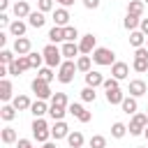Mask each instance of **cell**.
Instances as JSON below:
<instances>
[{"label": "cell", "instance_id": "obj_1", "mask_svg": "<svg viewBox=\"0 0 148 148\" xmlns=\"http://www.w3.org/2000/svg\"><path fill=\"white\" fill-rule=\"evenodd\" d=\"M42 53H44V62H46V67L53 69V67H60V65H62V51H60L56 44H46Z\"/></svg>", "mask_w": 148, "mask_h": 148}, {"label": "cell", "instance_id": "obj_2", "mask_svg": "<svg viewBox=\"0 0 148 148\" xmlns=\"http://www.w3.org/2000/svg\"><path fill=\"white\" fill-rule=\"evenodd\" d=\"M92 62H97V65H102V67H111L113 62H116V53L111 51V49H106V46H97L95 51H92Z\"/></svg>", "mask_w": 148, "mask_h": 148}, {"label": "cell", "instance_id": "obj_3", "mask_svg": "<svg viewBox=\"0 0 148 148\" xmlns=\"http://www.w3.org/2000/svg\"><path fill=\"white\" fill-rule=\"evenodd\" d=\"M146 127H148V113H134L130 125H127V132L132 136H139V134H143Z\"/></svg>", "mask_w": 148, "mask_h": 148}, {"label": "cell", "instance_id": "obj_4", "mask_svg": "<svg viewBox=\"0 0 148 148\" xmlns=\"http://www.w3.org/2000/svg\"><path fill=\"white\" fill-rule=\"evenodd\" d=\"M32 136L39 141V143H46L49 136H51V130H49V123L44 118H35L32 120Z\"/></svg>", "mask_w": 148, "mask_h": 148}, {"label": "cell", "instance_id": "obj_5", "mask_svg": "<svg viewBox=\"0 0 148 148\" xmlns=\"http://www.w3.org/2000/svg\"><path fill=\"white\" fill-rule=\"evenodd\" d=\"M76 72H79V69H76V62H74V60H65V62L58 67V81H60V83H72Z\"/></svg>", "mask_w": 148, "mask_h": 148}, {"label": "cell", "instance_id": "obj_6", "mask_svg": "<svg viewBox=\"0 0 148 148\" xmlns=\"http://www.w3.org/2000/svg\"><path fill=\"white\" fill-rule=\"evenodd\" d=\"M30 88H32V92L37 95V99H49V97H53V92H51L49 83H46L44 79H39V76H35V79H32Z\"/></svg>", "mask_w": 148, "mask_h": 148}, {"label": "cell", "instance_id": "obj_7", "mask_svg": "<svg viewBox=\"0 0 148 148\" xmlns=\"http://www.w3.org/2000/svg\"><path fill=\"white\" fill-rule=\"evenodd\" d=\"M67 113H72L76 120H81V123H90L92 120V113L83 106V104H79V102H72L69 106H67Z\"/></svg>", "mask_w": 148, "mask_h": 148}, {"label": "cell", "instance_id": "obj_8", "mask_svg": "<svg viewBox=\"0 0 148 148\" xmlns=\"http://www.w3.org/2000/svg\"><path fill=\"white\" fill-rule=\"evenodd\" d=\"M95 44H97V37H95L92 32L83 35V37H81V42H79V51H81V56H92V51L97 49Z\"/></svg>", "mask_w": 148, "mask_h": 148}, {"label": "cell", "instance_id": "obj_9", "mask_svg": "<svg viewBox=\"0 0 148 148\" xmlns=\"http://www.w3.org/2000/svg\"><path fill=\"white\" fill-rule=\"evenodd\" d=\"M7 69H9V74H12V76L23 74L25 69H30V60H28V56H16V60H14L12 65H7Z\"/></svg>", "mask_w": 148, "mask_h": 148}, {"label": "cell", "instance_id": "obj_10", "mask_svg": "<svg viewBox=\"0 0 148 148\" xmlns=\"http://www.w3.org/2000/svg\"><path fill=\"white\" fill-rule=\"evenodd\" d=\"M51 136L58 141V139H67L69 136V125L65 123V120H56L53 123V127H51Z\"/></svg>", "mask_w": 148, "mask_h": 148}, {"label": "cell", "instance_id": "obj_11", "mask_svg": "<svg viewBox=\"0 0 148 148\" xmlns=\"http://www.w3.org/2000/svg\"><path fill=\"white\" fill-rule=\"evenodd\" d=\"M53 25H58V28H67L69 25V12L65 7L53 9Z\"/></svg>", "mask_w": 148, "mask_h": 148}, {"label": "cell", "instance_id": "obj_12", "mask_svg": "<svg viewBox=\"0 0 148 148\" xmlns=\"http://www.w3.org/2000/svg\"><path fill=\"white\" fill-rule=\"evenodd\" d=\"M60 51H62V58H67V60H74V58L81 53L76 42H65V44L60 46Z\"/></svg>", "mask_w": 148, "mask_h": 148}, {"label": "cell", "instance_id": "obj_13", "mask_svg": "<svg viewBox=\"0 0 148 148\" xmlns=\"http://www.w3.org/2000/svg\"><path fill=\"white\" fill-rule=\"evenodd\" d=\"M127 74H130L127 62H113V65H111V76H113V79L123 81V79H127Z\"/></svg>", "mask_w": 148, "mask_h": 148}, {"label": "cell", "instance_id": "obj_14", "mask_svg": "<svg viewBox=\"0 0 148 148\" xmlns=\"http://www.w3.org/2000/svg\"><path fill=\"white\" fill-rule=\"evenodd\" d=\"M14 53H16V56H28V53H30V39H28V37L14 39Z\"/></svg>", "mask_w": 148, "mask_h": 148}, {"label": "cell", "instance_id": "obj_15", "mask_svg": "<svg viewBox=\"0 0 148 148\" xmlns=\"http://www.w3.org/2000/svg\"><path fill=\"white\" fill-rule=\"evenodd\" d=\"M83 76H86V86H90V88H97V86L104 83V76H102V72H97V69H90V72L83 74Z\"/></svg>", "mask_w": 148, "mask_h": 148}, {"label": "cell", "instance_id": "obj_16", "mask_svg": "<svg viewBox=\"0 0 148 148\" xmlns=\"http://www.w3.org/2000/svg\"><path fill=\"white\" fill-rule=\"evenodd\" d=\"M127 92H130L132 97H141V95L146 92V81H141V79H132V81H130Z\"/></svg>", "mask_w": 148, "mask_h": 148}, {"label": "cell", "instance_id": "obj_17", "mask_svg": "<svg viewBox=\"0 0 148 148\" xmlns=\"http://www.w3.org/2000/svg\"><path fill=\"white\" fill-rule=\"evenodd\" d=\"M44 23H46V16H44V12H30V16H28V25H32V28H44Z\"/></svg>", "mask_w": 148, "mask_h": 148}, {"label": "cell", "instance_id": "obj_18", "mask_svg": "<svg viewBox=\"0 0 148 148\" xmlns=\"http://www.w3.org/2000/svg\"><path fill=\"white\" fill-rule=\"evenodd\" d=\"M25 30H28V25H25L21 18H16V21L9 23V35H14L16 39H18V37H25Z\"/></svg>", "mask_w": 148, "mask_h": 148}, {"label": "cell", "instance_id": "obj_19", "mask_svg": "<svg viewBox=\"0 0 148 148\" xmlns=\"http://www.w3.org/2000/svg\"><path fill=\"white\" fill-rule=\"evenodd\" d=\"M120 109L127 113V116H134V113H139V104H136V97H125L123 99V104H120Z\"/></svg>", "mask_w": 148, "mask_h": 148}, {"label": "cell", "instance_id": "obj_20", "mask_svg": "<svg viewBox=\"0 0 148 148\" xmlns=\"http://www.w3.org/2000/svg\"><path fill=\"white\" fill-rule=\"evenodd\" d=\"M30 113H32L35 118H44V113H49V106H46V102H44V99H37V102H32V106H30Z\"/></svg>", "mask_w": 148, "mask_h": 148}, {"label": "cell", "instance_id": "obj_21", "mask_svg": "<svg viewBox=\"0 0 148 148\" xmlns=\"http://www.w3.org/2000/svg\"><path fill=\"white\" fill-rule=\"evenodd\" d=\"M14 14H16V18H28L30 16V5L25 0H18L14 5Z\"/></svg>", "mask_w": 148, "mask_h": 148}, {"label": "cell", "instance_id": "obj_22", "mask_svg": "<svg viewBox=\"0 0 148 148\" xmlns=\"http://www.w3.org/2000/svg\"><path fill=\"white\" fill-rule=\"evenodd\" d=\"M123 25H125V30L134 32V30H139V25H141V18H139V16H134V14H127V16L123 18Z\"/></svg>", "mask_w": 148, "mask_h": 148}, {"label": "cell", "instance_id": "obj_23", "mask_svg": "<svg viewBox=\"0 0 148 148\" xmlns=\"http://www.w3.org/2000/svg\"><path fill=\"white\" fill-rule=\"evenodd\" d=\"M146 35L141 32V30H134V32H130V44L134 46V49H141V46H146Z\"/></svg>", "mask_w": 148, "mask_h": 148}, {"label": "cell", "instance_id": "obj_24", "mask_svg": "<svg viewBox=\"0 0 148 148\" xmlns=\"http://www.w3.org/2000/svg\"><path fill=\"white\" fill-rule=\"evenodd\" d=\"M0 99H2V102L14 99V97H12V83H9V79H0Z\"/></svg>", "mask_w": 148, "mask_h": 148}, {"label": "cell", "instance_id": "obj_25", "mask_svg": "<svg viewBox=\"0 0 148 148\" xmlns=\"http://www.w3.org/2000/svg\"><path fill=\"white\" fill-rule=\"evenodd\" d=\"M12 104H14V109H16V111H25V109H30V106H32V102L28 99V95H16V97L12 99Z\"/></svg>", "mask_w": 148, "mask_h": 148}, {"label": "cell", "instance_id": "obj_26", "mask_svg": "<svg viewBox=\"0 0 148 148\" xmlns=\"http://www.w3.org/2000/svg\"><path fill=\"white\" fill-rule=\"evenodd\" d=\"M143 0H130L127 2V14H134V16H139L141 18V14H143Z\"/></svg>", "mask_w": 148, "mask_h": 148}, {"label": "cell", "instance_id": "obj_27", "mask_svg": "<svg viewBox=\"0 0 148 148\" xmlns=\"http://www.w3.org/2000/svg\"><path fill=\"white\" fill-rule=\"evenodd\" d=\"M49 42H51V44L65 42V28H58V25H53V28L49 30Z\"/></svg>", "mask_w": 148, "mask_h": 148}, {"label": "cell", "instance_id": "obj_28", "mask_svg": "<svg viewBox=\"0 0 148 148\" xmlns=\"http://www.w3.org/2000/svg\"><path fill=\"white\" fill-rule=\"evenodd\" d=\"M90 65H92V58H90V56H79V58H76V69H79V72L88 74V72L92 69Z\"/></svg>", "mask_w": 148, "mask_h": 148}, {"label": "cell", "instance_id": "obj_29", "mask_svg": "<svg viewBox=\"0 0 148 148\" xmlns=\"http://www.w3.org/2000/svg\"><path fill=\"white\" fill-rule=\"evenodd\" d=\"M0 118L7 120V123H12V120L16 118V109H14V104H2V106H0Z\"/></svg>", "mask_w": 148, "mask_h": 148}, {"label": "cell", "instance_id": "obj_30", "mask_svg": "<svg viewBox=\"0 0 148 148\" xmlns=\"http://www.w3.org/2000/svg\"><path fill=\"white\" fill-rule=\"evenodd\" d=\"M0 139H2V143H14V141H18V136H16V130L14 127H2V132H0Z\"/></svg>", "mask_w": 148, "mask_h": 148}, {"label": "cell", "instance_id": "obj_31", "mask_svg": "<svg viewBox=\"0 0 148 148\" xmlns=\"http://www.w3.org/2000/svg\"><path fill=\"white\" fill-rule=\"evenodd\" d=\"M67 143H69V148H83V134H81L79 130L69 132V136H67Z\"/></svg>", "mask_w": 148, "mask_h": 148}, {"label": "cell", "instance_id": "obj_32", "mask_svg": "<svg viewBox=\"0 0 148 148\" xmlns=\"http://www.w3.org/2000/svg\"><path fill=\"white\" fill-rule=\"evenodd\" d=\"M125 134H127V125L120 123V120H116V123L111 125V136H113V139H123Z\"/></svg>", "mask_w": 148, "mask_h": 148}, {"label": "cell", "instance_id": "obj_33", "mask_svg": "<svg viewBox=\"0 0 148 148\" xmlns=\"http://www.w3.org/2000/svg\"><path fill=\"white\" fill-rule=\"evenodd\" d=\"M123 99H125V95H123L120 88L118 90H106V102L109 104H123Z\"/></svg>", "mask_w": 148, "mask_h": 148}, {"label": "cell", "instance_id": "obj_34", "mask_svg": "<svg viewBox=\"0 0 148 148\" xmlns=\"http://www.w3.org/2000/svg\"><path fill=\"white\" fill-rule=\"evenodd\" d=\"M65 113H67V109H65V106H58V104H51V106H49V116H51L53 120H62V118H65Z\"/></svg>", "mask_w": 148, "mask_h": 148}, {"label": "cell", "instance_id": "obj_35", "mask_svg": "<svg viewBox=\"0 0 148 148\" xmlns=\"http://www.w3.org/2000/svg\"><path fill=\"white\" fill-rule=\"evenodd\" d=\"M28 60H30V67L37 69V67H42V62H44V53H35V51H30V53H28Z\"/></svg>", "mask_w": 148, "mask_h": 148}, {"label": "cell", "instance_id": "obj_36", "mask_svg": "<svg viewBox=\"0 0 148 148\" xmlns=\"http://www.w3.org/2000/svg\"><path fill=\"white\" fill-rule=\"evenodd\" d=\"M88 148H106V139L102 134H92L88 141Z\"/></svg>", "mask_w": 148, "mask_h": 148}, {"label": "cell", "instance_id": "obj_37", "mask_svg": "<svg viewBox=\"0 0 148 148\" xmlns=\"http://www.w3.org/2000/svg\"><path fill=\"white\" fill-rule=\"evenodd\" d=\"M81 99H83V102H95V99H97V92H95V88L86 86V88L81 90Z\"/></svg>", "mask_w": 148, "mask_h": 148}, {"label": "cell", "instance_id": "obj_38", "mask_svg": "<svg viewBox=\"0 0 148 148\" xmlns=\"http://www.w3.org/2000/svg\"><path fill=\"white\" fill-rule=\"evenodd\" d=\"M51 104H58V106H69V102H67V95L65 92H53V97H51Z\"/></svg>", "mask_w": 148, "mask_h": 148}, {"label": "cell", "instance_id": "obj_39", "mask_svg": "<svg viewBox=\"0 0 148 148\" xmlns=\"http://www.w3.org/2000/svg\"><path fill=\"white\" fill-rule=\"evenodd\" d=\"M132 69L134 72H148V58H134Z\"/></svg>", "mask_w": 148, "mask_h": 148}, {"label": "cell", "instance_id": "obj_40", "mask_svg": "<svg viewBox=\"0 0 148 148\" xmlns=\"http://www.w3.org/2000/svg\"><path fill=\"white\" fill-rule=\"evenodd\" d=\"M14 60H16V56H14L9 49H2V51H0V62H2V65H12Z\"/></svg>", "mask_w": 148, "mask_h": 148}, {"label": "cell", "instance_id": "obj_41", "mask_svg": "<svg viewBox=\"0 0 148 148\" xmlns=\"http://www.w3.org/2000/svg\"><path fill=\"white\" fill-rule=\"evenodd\" d=\"M79 39V30L74 25H67L65 28V42H76Z\"/></svg>", "mask_w": 148, "mask_h": 148}, {"label": "cell", "instance_id": "obj_42", "mask_svg": "<svg viewBox=\"0 0 148 148\" xmlns=\"http://www.w3.org/2000/svg\"><path fill=\"white\" fill-rule=\"evenodd\" d=\"M37 76H39V79H44V81H46V83H51V81H53V76H56V74H53V72H51V67H44V69H39V72H37Z\"/></svg>", "mask_w": 148, "mask_h": 148}, {"label": "cell", "instance_id": "obj_43", "mask_svg": "<svg viewBox=\"0 0 148 148\" xmlns=\"http://www.w3.org/2000/svg\"><path fill=\"white\" fill-rule=\"evenodd\" d=\"M102 88H104V90H118L120 86H118V79H113V76H111V79H104Z\"/></svg>", "mask_w": 148, "mask_h": 148}, {"label": "cell", "instance_id": "obj_44", "mask_svg": "<svg viewBox=\"0 0 148 148\" xmlns=\"http://www.w3.org/2000/svg\"><path fill=\"white\" fill-rule=\"evenodd\" d=\"M37 7H39V12H51L53 9V0H37Z\"/></svg>", "mask_w": 148, "mask_h": 148}, {"label": "cell", "instance_id": "obj_45", "mask_svg": "<svg viewBox=\"0 0 148 148\" xmlns=\"http://www.w3.org/2000/svg\"><path fill=\"white\" fill-rule=\"evenodd\" d=\"M99 2H102V0H83V7H86V9H97Z\"/></svg>", "mask_w": 148, "mask_h": 148}, {"label": "cell", "instance_id": "obj_46", "mask_svg": "<svg viewBox=\"0 0 148 148\" xmlns=\"http://www.w3.org/2000/svg\"><path fill=\"white\" fill-rule=\"evenodd\" d=\"M16 146H18V148H35L30 139H18V141H16Z\"/></svg>", "mask_w": 148, "mask_h": 148}, {"label": "cell", "instance_id": "obj_47", "mask_svg": "<svg viewBox=\"0 0 148 148\" xmlns=\"http://www.w3.org/2000/svg\"><path fill=\"white\" fill-rule=\"evenodd\" d=\"M134 58H148V49H146V46L136 49V51H134Z\"/></svg>", "mask_w": 148, "mask_h": 148}, {"label": "cell", "instance_id": "obj_48", "mask_svg": "<svg viewBox=\"0 0 148 148\" xmlns=\"http://www.w3.org/2000/svg\"><path fill=\"white\" fill-rule=\"evenodd\" d=\"M139 30H141V32L148 37V18H141V25H139Z\"/></svg>", "mask_w": 148, "mask_h": 148}, {"label": "cell", "instance_id": "obj_49", "mask_svg": "<svg viewBox=\"0 0 148 148\" xmlns=\"http://www.w3.org/2000/svg\"><path fill=\"white\" fill-rule=\"evenodd\" d=\"M0 25H9V16H7V12H0Z\"/></svg>", "mask_w": 148, "mask_h": 148}, {"label": "cell", "instance_id": "obj_50", "mask_svg": "<svg viewBox=\"0 0 148 148\" xmlns=\"http://www.w3.org/2000/svg\"><path fill=\"white\" fill-rule=\"evenodd\" d=\"M56 2H60V5H62V7H65V9H67V7H72V5H74V0H56Z\"/></svg>", "mask_w": 148, "mask_h": 148}, {"label": "cell", "instance_id": "obj_51", "mask_svg": "<svg viewBox=\"0 0 148 148\" xmlns=\"http://www.w3.org/2000/svg\"><path fill=\"white\" fill-rule=\"evenodd\" d=\"M7 44V32H0V46Z\"/></svg>", "mask_w": 148, "mask_h": 148}, {"label": "cell", "instance_id": "obj_52", "mask_svg": "<svg viewBox=\"0 0 148 148\" xmlns=\"http://www.w3.org/2000/svg\"><path fill=\"white\" fill-rule=\"evenodd\" d=\"M9 7V0H0V12H5Z\"/></svg>", "mask_w": 148, "mask_h": 148}, {"label": "cell", "instance_id": "obj_53", "mask_svg": "<svg viewBox=\"0 0 148 148\" xmlns=\"http://www.w3.org/2000/svg\"><path fill=\"white\" fill-rule=\"evenodd\" d=\"M42 148H56V146H53V143H49V141H46V143H42Z\"/></svg>", "mask_w": 148, "mask_h": 148}, {"label": "cell", "instance_id": "obj_54", "mask_svg": "<svg viewBox=\"0 0 148 148\" xmlns=\"http://www.w3.org/2000/svg\"><path fill=\"white\" fill-rule=\"evenodd\" d=\"M143 136H146V139H148V127H146V130H143Z\"/></svg>", "mask_w": 148, "mask_h": 148}, {"label": "cell", "instance_id": "obj_55", "mask_svg": "<svg viewBox=\"0 0 148 148\" xmlns=\"http://www.w3.org/2000/svg\"><path fill=\"white\" fill-rule=\"evenodd\" d=\"M146 49H148V39H146Z\"/></svg>", "mask_w": 148, "mask_h": 148}, {"label": "cell", "instance_id": "obj_56", "mask_svg": "<svg viewBox=\"0 0 148 148\" xmlns=\"http://www.w3.org/2000/svg\"><path fill=\"white\" fill-rule=\"evenodd\" d=\"M136 148H143V146H136Z\"/></svg>", "mask_w": 148, "mask_h": 148}, {"label": "cell", "instance_id": "obj_57", "mask_svg": "<svg viewBox=\"0 0 148 148\" xmlns=\"http://www.w3.org/2000/svg\"><path fill=\"white\" fill-rule=\"evenodd\" d=\"M143 2H146V5H148V0H143Z\"/></svg>", "mask_w": 148, "mask_h": 148}, {"label": "cell", "instance_id": "obj_58", "mask_svg": "<svg viewBox=\"0 0 148 148\" xmlns=\"http://www.w3.org/2000/svg\"><path fill=\"white\" fill-rule=\"evenodd\" d=\"M146 111H148V109H146Z\"/></svg>", "mask_w": 148, "mask_h": 148}]
</instances>
